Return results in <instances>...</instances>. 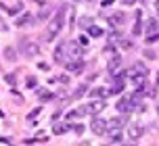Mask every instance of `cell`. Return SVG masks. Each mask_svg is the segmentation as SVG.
<instances>
[{
    "label": "cell",
    "instance_id": "obj_13",
    "mask_svg": "<svg viewBox=\"0 0 159 146\" xmlns=\"http://www.w3.org/2000/svg\"><path fill=\"white\" fill-rule=\"evenodd\" d=\"M67 69H69L71 73H82L84 71V63H82L80 58H73L71 63H67Z\"/></svg>",
    "mask_w": 159,
    "mask_h": 146
},
{
    "label": "cell",
    "instance_id": "obj_41",
    "mask_svg": "<svg viewBox=\"0 0 159 146\" xmlns=\"http://www.w3.org/2000/svg\"><path fill=\"white\" fill-rule=\"evenodd\" d=\"M75 2H80V0H75Z\"/></svg>",
    "mask_w": 159,
    "mask_h": 146
},
{
    "label": "cell",
    "instance_id": "obj_33",
    "mask_svg": "<svg viewBox=\"0 0 159 146\" xmlns=\"http://www.w3.org/2000/svg\"><path fill=\"white\" fill-rule=\"evenodd\" d=\"M78 42H80V46H82V48H86V46H88V38H86V36H80Z\"/></svg>",
    "mask_w": 159,
    "mask_h": 146
},
{
    "label": "cell",
    "instance_id": "obj_37",
    "mask_svg": "<svg viewBox=\"0 0 159 146\" xmlns=\"http://www.w3.org/2000/svg\"><path fill=\"white\" fill-rule=\"evenodd\" d=\"M109 4H113V0H103L101 2V6H109Z\"/></svg>",
    "mask_w": 159,
    "mask_h": 146
},
{
    "label": "cell",
    "instance_id": "obj_6",
    "mask_svg": "<svg viewBox=\"0 0 159 146\" xmlns=\"http://www.w3.org/2000/svg\"><path fill=\"white\" fill-rule=\"evenodd\" d=\"M143 134H144V125H143V123H130L128 136H130V140H132V142L140 140V136H143Z\"/></svg>",
    "mask_w": 159,
    "mask_h": 146
},
{
    "label": "cell",
    "instance_id": "obj_9",
    "mask_svg": "<svg viewBox=\"0 0 159 146\" xmlns=\"http://www.w3.org/2000/svg\"><path fill=\"white\" fill-rule=\"evenodd\" d=\"M67 52L71 58H80L82 57V48H80V42H67Z\"/></svg>",
    "mask_w": 159,
    "mask_h": 146
},
{
    "label": "cell",
    "instance_id": "obj_29",
    "mask_svg": "<svg viewBox=\"0 0 159 146\" xmlns=\"http://www.w3.org/2000/svg\"><path fill=\"white\" fill-rule=\"evenodd\" d=\"M84 94H86V86H80V88H78V92H75L73 96H75V98H82Z\"/></svg>",
    "mask_w": 159,
    "mask_h": 146
},
{
    "label": "cell",
    "instance_id": "obj_31",
    "mask_svg": "<svg viewBox=\"0 0 159 146\" xmlns=\"http://www.w3.org/2000/svg\"><path fill=\"white\" fill-rule=\"evenodd\" d=\"M38 86V79L36 77H27V88H36Z\"/></svg>",
    "mask_w": 159,
    "mask_h": 146
},
{
    "label": "cell",
    "instance_id": "obj_35",
    "mask_svg": "<svg viewBox=\"0 0 159 146\" xmlns=\"http://www.w3.org/2000/svg\"><path fill=\"white\" fill-rule=\"evenodd\" d=\"M59 81H61V84H69V77H67V75H59Z\"/></svg>",
    "mask_w": 159,
    "mask_h": 146
},
{
    "label": "cell",
    "instance_id": "obj_22",
    "mask_svg": "<svg viewBox=\"0 0 159 146\" xmlns=\"http://www.w3.org/2000/svg\"><path fill=\"white\" fill-rule=\"evenodd\" d=\"M121 127H124V119L121 117H115V119L109 121V130H121Z\"/></svg>",
    "mask_w": 159,
    "mask_h": 146
},
{
    "label": "cell",
    "instance_id": "obj_1",
    "mask_svg": "<svg viewBox=\"0 0 159 146\" xmlns=\"http://www.w3.org/2000/svg\"><path fill=\"white\" fill-rule=\"evenodd\" d=\"M63 23H65V6L61 11H57V15L46 23V33H44L46 42H52L59 33L63 32Z\"/></svg>",
    "mask_w": 159,
    "mask_h": 146
},
{
    "label": "cell",
    "instance_id": "obj_17",
    "mask_svg": "<svg viewBox=\"0 0 159 146\" xmlns=\"http://www.w3.org/2000/svg\"><path fill=\"white\" fill-rule=\"evenodd\" d=\"M88 111H86V106H78V109H73L71 113L67 115V119H78V117H84Z\"/></svg>",
    "mask_w": 159,
    "mask_h": 146
},
{
    "label": "cell",
    "instance_id": "obj_34",
    "mask_svg": "<svg viewBox=\"0 0 159 146\" xmlns=\"http://www.w3.org/2000/svg\"><path fill=\"white\" fill-rule=\"evenodd\" d=\"M73 130H75V134H78V136H82V131H84V125H82V123H80V125H73Z\"/></svg>",
    "mask_w": 159,
    "mask_h": 146
},
{
    "label": "cell",
    "instance_id": "obj_4",
    "mask_svg": "<svg viewBox=\"0 0 159 146\" xmlns=\"http://www.w3.org/2000/svg\"><path fill=\"white\" fill-rule=\"evenodd\" d=\"M134 106H136V98H121L117 102V111L119 113H132L134 111Z\"/></svg>",
    "mask_w": 159,
    "mask_h": 146
},
{
    "label": "cell",
    "instance_id": "obj_11",
    "mask_svg": "<svg viewBox=\"0 0 159 146\" xmlns=\"http://www.w3.org/2000/svg\"><path fill=\"white\" fill-rule=\"evenodd\" d=\"M109 94H111V90H109V88H94V90H90V96H92V98H101V100H105Z\"/></svg>",
    "mask_w": 159,
    "mask_h": 146
},
{
    "label": "cell",
    "instance_id": "obj_24",
    "mask_svg": "<svg viewBox=\"0 0 159 146\" xmlns=\"http://www.w3.org/2000/svg\"><path fill=\"white\" fill-rule=\"evenodd\" d=\"M78 23H80V27H90V25H92V17H80L78 19Z\"/></svg>",
    "mask_w": 159,
    "mask_h": 146
},
{
    "label": "cell",
    "instance_id": "obj_26",
    "mask_svg": "<svg viewBox=\"0 0 159 146\" xmlns=\"http://www.w3.org/2000/svg\"><path fill=\"white\" fill-rule=\"evenodd\" d=\"M48 15H50V8H42V11H40V15H38V19L40 21H44V19H48Z\"/></svg>",
    "mask_w": 159,
    "mask_h": 146
},
{
    "label": "cell",
    "instance_id": "obj_42",
    "mask_svg": "<svg viewBox=\"0 0 159 146\" xmlns=\"http://www.w3.org/2000/svg\"><path fill=\"white\" fill-rule=\"evenodd\" d=\"M157 111H159V106H157Z\"/></svg>",
    "mask_w": 159,
    "mask_h": 146
},
{
    "label": "cell",
    "instance_id": "obj_40",
    "mask_svg": "<svg viewBox=\"0 0 159 146\" xmlns=\"http://www.w3.org/2000/svg\"><path fill=\"white\" fill-rule=\"evenodd\" d=\"M155 84H157V86H159V71H157V79H155Z\"/></svg>",
    "mask_w": 159,
    "mask_h": 146
},
{
    "label": "cell",
    "instance_id": "obj_28",
    "mask_svg": "<svg viewBox=\"0 0 159 146\" xmlns=\"http://www.w3.org/2000/svg\"><path fill=\"white\" fill-rule=\"evenodd\" d=\"M121 48L132 50V48H134V42H132V40H124V42H121Z\"/></svg>",
    "mask_w": 159,
    "mask_h": 146
},
{
    "label": "cell",
    "instance_id": "obj_2",
    "mask_svg": "<svg viewBox=\"0 0 159 146\" xmlns=\"http://www.w3.org/2000/svg\"><path fill=\"white\" fill-rule=\"evenodd\" d=\"M19 52L27 58H34L40 54V46L34 40H30V38H21L19 40Z\"/></svg>",
    "mask_w": 159,
    "mask_h": 146
},
{
    "label": "cell",
    "instance_id": "obj_18",
    "mask_svg": "<svg viewBox=\"0 0 159 146\" xmlns=\"http://www.w3.org/2000/svg\"><path fill=\"white\" fill-rule=\"evenodd\" d=\"M52 131H55L57 136H61V134H67L69 131V123H55V127H52Z\"/></svg>",
    "mask_w": 159,
    "mask_h": 146
},
{
    "label": "cell",
    "instance_id": "obj_38",
    "mask_svg": "<svg viewBox=\"0 0 159 146\" xmlns=\"http://www.w3.org/2000/svg\"><path fill=\"white\" fill-rule=\"evenodd\" d=\"M38 67H40V69H42V71H48V65H46V63H40Z\"/></svg>",
    "mask_w": 159,
    "mask_h": 146
},
{
    "label": "cell",
    "instance_id": "obj_32",
    "mask_svg": "<svg viewBox=\"0 0 159 146\" xmlns=\"http://www.w3.org/2000/svg\"><path fill=\"white\" fill-rule=\"evenodd\" d=\"M50 98H52L50 92H40V100H42V102H44V100H50Z\"/></svg>",
    "mask_w": 159,
    "mask_h": 146
},
{
    "label": "cell",
    "instance_id": "obj_30",
    "mask_svg": "<svg viewBox=\"0 0 159 146\" xmlns=\"http://www.w3.org/2000/svg\"><path fill=\"white\" fill-rule=\"evenodd\" d=\"M144 57L149 58V61H153V58H157V52H153V50H144Z\"/></svg>",
    "mask_w": 159,
    "mask_h": 146
},
{
    "label": "cell",
    "instance_id": "obj_19",
    "mask_svg": "<svg viewBox=\"0 0 159 146\" xmlns=\"http://www.w3.org/2000/svg\"><path fill=\"white\" fill-rule=\"evenodd\" d=\"M109 142H111V144H119V142H121V130H111L109 131Z\"/></svg>",
    "mask_w": 159,
    "mask_h": 146
},
{
    "label": "cell",
    "instance_id": "obj_3",
    "mask_svg": "<svg viewBox=\"0 0 159 146\" xmlns=\"http://www.w3.org/2000/svg\"><path fill=\"white\" fill-rule=\"evenodd\" d=\"M107 127H109V121H105V119H101V117H92V121H90V130L94 131L96 136H103L105 131H107Z\"/></svg>",
    "mask_w": 159,
    "mask_h": 146
},
{
    "label": "cell",
    "instance_id": "obj_8",
    "mask_svg": "<svg viewBox=\"0 0 159 146\" xmlns=\"http://www.w3.org/2000/svg\"><path fill=\"white\" fill-rule=\"evenodd\" d=\"M121 67V57L119 54H113L111 58H109V63H107V69H109V73H117V69Z\"/></svg>",
    "mask_w": 159,
    "mask_h": 146
},
{
    "label": "cell",
    "instance_id": "obj_5",
    "mask_svg": "<svg viewBox=\"0 0 159 146\" xmlns=\"http://www.w3.org/2000/svg\"><path fill=\"white\" fill-rule=\"evenodd\" d=\"M67 57H69V52H67V44H61V46H59V48L55 50V63L57 65H67V63H69V61H67Z\"/></svg>",
    "mask_w": 159,
    "mask_h": 146
},
{
    "label": "cell",
    "instance_id": "obj_10",
    "mask_svg": "<svg viewBox=\"0 0 159 146\" xmlns=\"http://www.w3.org/2000/svg\"><path fill=\"white\" fill-rule=\"evenodd\" d=\"M34 23V15H30V13H23L21 17H17L15 25L17 27H25V25H32Z\"/></svg>",
    "mask_w": 159,
    "mask_h": 146
},
{
    "label": "cell",
    "instance_id": "obj_20",
    "mask_svg": "<svg viewBox=\"0 0 159 146\" xmlns=\"http://www.w3.org/2000/svg\"><path fill=\"white\" fill-rule=\"evenodd\" d=\"M143 33V21H140V11L136 13V25L134 29H132V36H140Z\"/></svg>",
    "mask_w": 159,
    "mask_h": 146
},
{
    "label": "cell",
    "instance_id": "obj_25",
    "mask_svg": "<svg viewBox=\"0 0 159 146\" xmlns=\"http://www.w3.org/2000/svg\"><path fill=\"white\" fill-rule=\"evenodd\" d=\"M4 79H7V84H11V86L15 88V84H17V75L15 73H13V75H11V73H4Z\"/></svg>",
    "mask_w": 159,
    "mask_h": 146
},
{
    "label": "cell",
    "instance_id": "obj_15",
    "mask_svg": "<svg viewBox=\"0 0 159 146\" xmlns=\"http://www.w3.org/2000/svg\"><path fill=\"white\" fill-rule=\"evenodd\" d=\"M2 57H4V61H17V48H13V46H7V48L2 50Z\"/></svg>",
    "mask_w": 159,
    "mask_h": 146
},
{
    "label": "cell",
    "instance_id": "obj_23",
    "mask_svg": "<svg viewBox=\"0 0 159 146\" xmlns=\"http://www.w3.org/2000/svg\"><path fill=\"white\" fill-rule=\"evenodd\" d=\"M88 33H90L92 38H101L105 32L101 29V27H98V25H90V27H88Z\"/></svg>",
    "mask_w": 159,
    "mask_h": 146
},
{
    "label": "cell",
    "instance_id": "obj_7",
    "mask_svg": "<svg viewBox=\"0 0 159 146\" xmlns=\"http://www.w3.org/2000/svg\"><path fill=\"white\" fill-rule=\"evenodd\" d=\"M105 109V100H101V98H94L90 105H86V111L88 115H98L101 111Z\"/></svg>",
    "mask_w": 159,
    "mask_h": 146
},
{
    "label": "cell",
    "instance_id": "obj_14",
    "mask_svg": "<svg viewBox=\"0 0 159 146\" xmlns=\"http://www.w3.org/2000/svg\"><path fill=\"white\" fill-rule=\"evenodd\" d=\"M124 21H126V15H124V13H113V15H109V23H111V27L113 25H121L124 23Z\"/></svg>",
    "mask_w": 159,
    "mask_h": 146
},
{
    "label": "cell",
    "instance_id": "obj_16",
    "mask_svg": "<svg viewBox=\"0 0 159 146\" xmlns=\"http://www.w3.org/2000/svg\"><path fill=\"white\" fill-rule=\"evenodd\" d=\"M124 90V79L119 77V75H115V79H113V86H111V94H119Z\"/></svg>",
    "mask_w": 159,
    "mask_h": 146
},
{
    "label": "cell",
    "instance_id": "obj_21",
    "mask_svg": "<svg viewBox=\"0 0 159 146\" xmlns=\"http://www.w3.org/2000/svg\"><path fill=\"white\" fill-rule=\"evenodd\" d=\"M4 11H7L8 15H19V13L23 11V4H21V2H17L15 6H4Z\"/></svg>",
    "mask_w": 159,
    "mask_h": 146
},
{
    "label": "cell",
    "instance_id": "obj_27",
    "mask_svg": "<svg viewBox=\"0 0 159 146\" xmlns=\"http://www.w3.org/2000/svg\"><path fill=\"white\" fill-rule=\"evenodd\" d=\"M159 40V32L157 33H149L147 36V44H153V42H157Z\"/></svg>",
    "mask_w": 159,
    "mask_h": 146
},
{
    "label": "cell",
    "instance_id": "obj_39",
    "mask_svg": "<svg viewBox=\"0 0 159 146\" xmlns=\"http://www.w3.org/2000/svg\"><path fill=\"white\" fill-rule=\"evenodd\" d=\"M40 113V109H34V111H32V115H30V117H32V119H34V117H36V115H38ZM30 117H27V119H30Z\"/></svg>",
    "mask_w": 159,
    "mask_h": 146
},
{
    "label": "cell",
    "instance_id": "obj_36",
    "mask_svg": "<svg viewBox=\"0 0 159 146\" xmlns=\"http://www.w3.org/2000/svg\"><path fill=\"white\" fill-rule=\"evenodd\" d=\"M121 2H124V4H126V6H132V4H134L136 0H121Z\"/></svg>",
    "mask_w": 159,
    "mask_h": 146
},
{
    "label": "cell",
    "instance_id": "obj_12",
    "mask_svg": "<svg viewBox=\"0 0 159 146\" xmlns=\"http://www.w3.org/2000/svg\"><path fill=\"white\" fill-rule=\"evenodd\" d=\"M144 27H147V36H149V33H157L159 32V21L155 17H151V19H147Z\"/></svg>",
    "mask_w": 159,
    "mask_h": 146
}]
</instances>
